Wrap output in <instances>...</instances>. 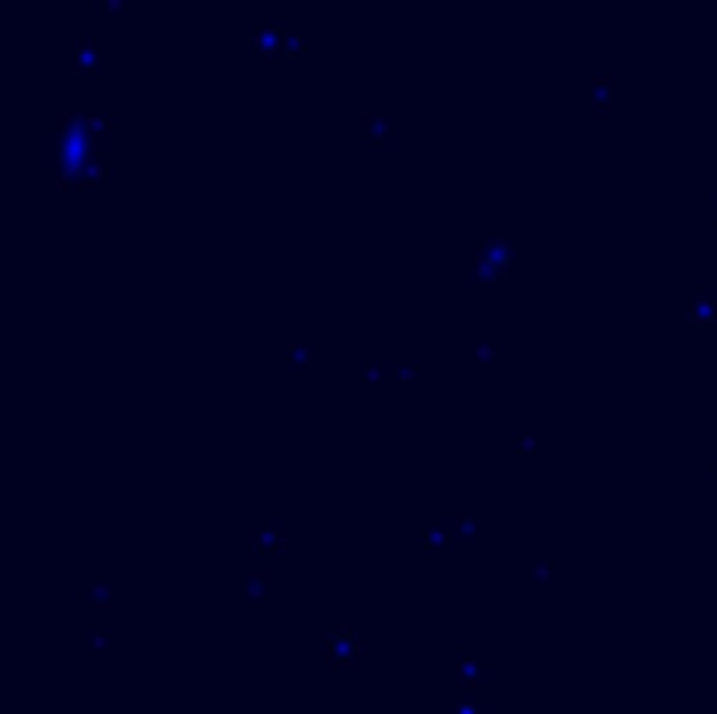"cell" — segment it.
Instances as JSON below:
<instances>
[]
</instances>
